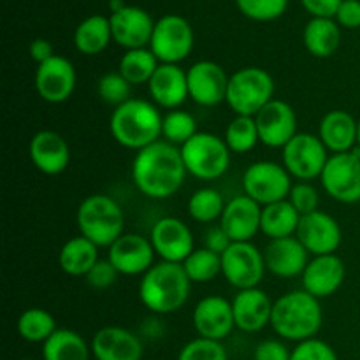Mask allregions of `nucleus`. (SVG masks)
Masks as SVG:
<instances>
[{"instance_id": "obj_1", "label": "nucleus", "mask_w": 360, "mask_h": 360, "mask_svg": "<svg viewBox=\"0 0 360 360\" xmlns=\"http://www.w3.org/2000/svg\"><path fill=\"white\" fill-rule=\"evenodd\" d=\"M181 150L167 141H157L136 155L132 179L151 199H167L181 188L186 176Z\"/></svg>"}, {"instance_id": "obj_2", "label": "nucleus", "mask_w": 360, "mask_h": 360, "mask_svg": "<svg viewBox=\"0 0 360 360\" xmlns=\"http://www.w3.org/2000/svg\"><path fill=\"white\" fill-rule=\"evenodd\" d=\"M323 313L315 295L294 290L281 295L273 306L271 326L278 336L290 341H308L320 330Z\"/></svg>"}, {"instance_id": "obj_3", "label": "nucleus", "mask_w": 360, "mask_h": 360, "mask_svg": "<svg viewBox=\"0 0 360 360\" xmlns=\"http://www.w3.org/2000/svg\"><path fill=\"white\" fill-rule=\"evenodd\" d=\"M190 278L183 264H155L143 276L139 285V297L148 309L155 313L178 311L190 295Z\"/></svg>"}, {"instance_id": "obj_4", "label": "nucleus", "mask_w": 360, "mask_h": 360, "mask_svg": "<svg viewBox=\"0 0 360 360\" xmlns=\"http://www.w3.org/2000/svg\"><path fill=\"white\" fill-rule=\"evenodd\" d=\"M162 122L164 118L151 102L130 98L112 111L111 134L122 146L141 151L157 143L162 136Z\"/></svg>"}, {"instance_id": "obj_5", "label": "nucleus", "mask_w": 360, "mask_h": 360, "mask_svg": "<svg viewBox=\"0 0 360 360\" xmlns=\"http://www.w3.org/2000/svg\"><path fill=\"white\" fill-rule=\"evenodd\" d=\"M77 227L83 238L94 245L112 246L123 236L125 217L116 200L108 195H90L79 204L77 210Z\"/></svg>"}, {"instance_id": "obj_6", "label": "nucleus", "mask_w": 360, "mask_h": 360, "mask_svg": "<svg viewBox=\"0 0 360 360\" xmlns=\"http://www.w3.org/2000/svg\"><path fill=\"white\" fill-rule=\"evenodd\" d=\"M274 81L260 67H245L231 76L227 104L238 116H255L273 101Z\"/></svg>"}, {"instance_id": "obj_7", "label": "nucleus", "mask_w": 360, "mask_h": 360, "mask_svg": "<svg viewBox=\"0 0 360 360\" xmlns=\"http://www.w3.org/2000/svg\"><path fill=\"white\" fill-rule=\"evenodd\" d=\"M186 171L199 179H217L231 164V150L221 137L210 132H197L181 146Z\"/></svg>"}, {"instance_id": "obj_8", "label": "nucleus", "mask_w": 360, "mask_h": 360, "mask_svg": "<svg viewBox=\"0 0 360 360\" xmlns=\"http://www.w3.org/2000/svg\"><path fill=\"white\" fill-rule=\"evenodd\" d=\"M245 195L262 206L287 200L290 195V172L276 162H255L243 176Z\"/></svg>"}, {"instance_id": "obj_9", "label": "nucleus", "mask_w": 360, "mask_h": 360, "mask_svg": "<svg viewBox=\"0 0 360 360\" xmlns=\"http://www.w3.org/2000/svg\"><path fill=\"white\" fill-rule=\"evenodd\" d=\"M193 30L188 21L178 14L162 16L155 23L150 49L162 63H176L192 53Z\"/></svg>"}, {"instance_id": "obj_10", "label": "nucleus", "mask_w": 360, "mask_h": 360, "mask_svg": "<svg viewBox=\"0 0 360 360\" xmlns=\"http://www.w3.org/2000/svg\"><path fill=\"white\" fill-rule=\"evenodd\" d=\"M322 185L333 199L343 204H355L360 200V148L348 153H336L329 157L323 169Z\"/></svg>"}, {"instance_id": "obj_11", "label": "nucleus", "mask_w": 360, "mask_h": 360, "mask_svg": "<svg viewBox=\"0 0 360 360\" xmlns=\"http://www.w3.org/2000/svg\"><path fill=\"white\" fill-rule=\"evenodd\" d=\"M266 269L264 253L250 241L232 243L221 255V273L225 280L238 290L257 288Z\"/></svg>"}, {"instance_id": "obj_12", "label": "nucleus", "mask_w": 360, "mask_h": 360, "mask_svg": "<svg viewBox=\"0 0 360 360\" xmlns=\"http://www.w3.org/2000/svg\"><path fill=\"white\" fill-rule=\"evenodd\" d=\"M327 162V148L319 136L297 134L283 148L285 169L302 181L320 178Z\"/></svg>"}, {"instance_id": "obj_13", "label": "nucleus", "mask_w": 360, "mask_h": 360, "mask_svg": "<svg viewBox=\"0 0 360 360\" xmlns=\"http://www.w3.org/2000/svg\"><path fill=\"white\" fill-rule=\"evenodd\" d=\"M188 77V94L199 105L213 108L227 101V90L231 77L218 63L202 60L186 70Z\"/></svg>"}, {"instance_id": "obj_14", "label": "nucleus", "mask_w": 360, "mask_h": 360, "mask_svg": "<svg viewBox=\"0 0 360 360\" xmlns=\"http://www.w3.org/2000/svg\"><path fill=\"white\" fill-rule=\"evenodd\" d=\"M260 143L269 148H285L297 136V118L290 104L273 101L255 115Z\"/></svg>"}, {"instance_id": "obj_15", "label": "nucleus", "mask_w": 360, "mask_h": 360, "mask_svg": "<svg viewBox=\"0 0 360 360\" xmlns=\"http://www.w3.org/2000/svg\"><path fill=\"white\" fill-rule=\"evenodd\" d=\"M295 238L315 257L330 255L341 245V227L330 214L322 211L301 217Z\"/></svg>"}, {"instance_id": "obj_16", "label": "nucleus", "mask_w": 360, "mask_h": 360, "mask_svg": "<svg viewBox=\"0 0 360 360\" xmlns=\"http://www.w3.org/2000/svg\"><path fill=\"white\" fill-rule=\"evenodd\" d=\"M76 88V70L63 56L55 55L41 63L35 72V90L42 101L49 104H62Z\"/></svg>"}, {"instance_id": "obj_17", "label": "nucleus", "mask_w": 360, "mask_h": 360, "mask_svg": "<svg viewBox=\"0 0 360 360\" xmlns=\"http://www.w3.org/2000/svg\"><path fill=\"white\" fill-rule=\"evenodd\" d=\"M150 241L155 253L165 262L183 264L193 252V236L188 225L172 217L160 218L153 225Z\"/></svg>"}, {"instance_id": "obj_18", "label": "nucleus", "mask_w": 360, "mask_h": 360, "mask_svg": "<svg viewBox=\"0 0 360 360\" xmlns=\"http://www.w3.org/2000/svg\"><path fill=\"white\" fill-rule=\"evenodd\" d=\"M155 248L151 241L139 234H123L118 241L109 246L108 260L120 274L136 276L146 274L153 264Z\"/></svg>"}, {"instance_id": "obj_19", "label": "nucleus", "mask_w": 360, "mask_h": 360, "mask_svg": "<svg viewBox=\"0 0 360 360\" xmlns=\"http://www.w3.org/2000/svg\"><path fill=\"white\" fill-rule=\"evenodd\" d=\"M112 41L129 49H139L150 44L153 37L155 21L150 14L141 7L127 6L118 13L111 14Z\"/></svg>"}, {"instance_id": "obj_20", "label": "nucleus", "mask_w": 360, "mask_h": 360, "mask_svg": "<svg viewBox=\"0 0 360 360\" xmlns=\"http://www.w3.org/2000/svg\"><path fill=\"white\" fill-rule=\"evenodd\" d=\"M262 207L248 195H238L225 204L220 227L231 238L232 243L252 241L260 231Z\"/></svg>"}, {"instance_id": "obj_21", "label": "nucleus", "mask_w": 360, "mask_h": 360, "mask_svg": "<svg viewBox=\"0 0 360 360\" xmlns=\"http://www.w3.org/2000/svg\"><path fill=\"white\" fill-rule=\"evenodd\" d=\"M234 309L227 299L211 295L204 297L193 311V327L204 340L221 341L234 329Z\"/></svg>"}, {"instance_id": "obj_22", "label": "nucleus", "mask_w": 360, "mask_h": 360, "mask_svg": "<svg viewBox=\"0 0 360 360\" xmlns=\"http://www.w3.org/2000/svg\"><path fill=\"white\" fill-rule=\"evenodd\" d=\"M309 252L297 238L271 239L264 250L266 267L280 278H295L308 267Z\"/></svg>"}, {"instance_id": "obj_23", "label": "nucleus", "mask_w": 360, "mask_h": 360, "mask_svg": "<svg viewBox=\"0 0 360 360\" xmlns=\"http://www.w3.org/2000/svg\"><path fill=\"white\" fill-rule=\"evenodd\" d=\"M345 264L338 255L315 257L302 273V287L316 299L336 294L345 281Z\"/></svg>"}, {"instance_id": "obj_24", "label": "nucleus", "mask_w": 360, "mask_h": 360, "mask_svg": "<svg viewBox=\"0 0 360 360\" xmlns=\"http://www.w3.org/2000/svg\"><path fill=\"white\" fill-rule=\"evenodd\" d=\"M148 88L155 104L165 109H178L190 97L188 77L176 63H160Z\"/></svg>"}, {"instance_id": "obj_25", "label": "nucleus", "mask_w": 360, "mask_h": 360, "mask_svg": "<svg viewBox=\"0 0 360 360\" xmlns=\"http://www.w3.org/2000/svg\"><path fill=\"white\" fill-rule=\"evenodd\" d=\"M91 354L97 360H141L143 343L123 327H104L91 340Z\"/></svg>"}, {"instance_id": "obj_26", "label": "nucleus", "mask_w": 360, "mask_h": 360, "mask_svg": "<svg viewBox=\"0 0 360 360\" xmlns=\"http://www.w3.org/2000/svg\"><path fill=\"white\" fill-rule=\"evenodd\" d=\"M28 153L35 167L48 176L62 174L70 162V150L65 139L53 130H41L35 134L28 146Z\"/></svg>"}, {"instance_id": "obj_27", "label": "nucleus", "mask_w": 360, "mask_h": 360, "mask_svg": "<svg viewBox=\"0 0 360 360\" xmlns=\"http://www.w3.org/2000/svg\"><path fill=\"white\" fill-rule=\"evenodd\" d=\"M273 306L269 295L260 288L239 290L232 301L236 327L245 333H259L267 323H271Z\"/></svg>"}, {"instance_id": "obj_28", "label": "nucleus", "mask_w": 360, "mask_h": 360, "mask_svg": "<svg viewBox=\"0 0 360 360\" xmlns=\"http://www.w3.org/2000/svg\"><path fill=\"white\" fill-rule=\"evenodd\" d=\"M359 122L347 111H329L320 122L319 137L327 150L336 153H348L357 144Z\"/></svg>"}, {"instance_id": "obj_29", "label": "nucleus", "mask_w": 360, "mask_h": 360, "mask_svg": "<svg viewBox=\"0 0 360 360\" xmlns=\"http://www.w3.org/2000/svg\"><path fill=\"white\" fill-rule=\"evenodd\" d=\"M304 46L316 58H329L338 51L341 42V30L333 18H313L304 28Z\"/></svg>"}, {"instance_id": "obj_30", "label": "nucleus", "mask_w": 360, "mask_h": 360, "mask_svg": "<svg viewBox=\"0 0 360 360\" xmlns=\"http://www.w3.org/2000/svg\"><path fill=\"white\" fill-rule=\"evenodd\" d=\"M60 267L69 276H86L91 267L98 262V246L94 245L90 239L72 238L60 250Z\"/></svg>"}, {"instance_id": "obj_31", "label": "nucleus", "mask_w": 360, "mask_h": 360, "mask_svg": "<svg viewBox=\"0 0 360 360\" xmlns=\"http://www.w3.org/2000/svg\"><path fill=\"white\" fill-rule=\"evenodd\" d=\"M299 221L301 214L292 206L290 200H280L262 207L260 231L271 239L292 238L297 232Z\"/></svg>"}, {"instance_id": "obj_32", "label": "nucleus", "mask_w": 360, "mask_h": 360, "mask_svg": "<svg viewBox=\"0 0 360 360\" xmlns=\"http://www.w3.org/2000/svg\"><path fill=\"white\" fill-rule=\"evenodd\" d=\"M111 39L112 32L109 18L95 14L77 25L76 34H74V44H76L77 51L91 56L104 51Z\"/></svg>"}, {"instance_id": "obj_33", "label": "nucleus", "mask_w": 360, "mask_h": 360, "mask_svg": "<svg viewBox=\"0 0 360 360\" xmlns=\"http://www.w3.org/2000/svg\"><path fill=\"white\" fill-rule=\"evenodd\" d=\"M91 347L70 329H56L42 347L44 360H90Z\"/></svg>"}, {"instance_id": "obj_34", "label": "nucleus", "mask_w": 360, "mask_h": 360, "mask_svg": "<svg viewBox=\"0 0 360 360\" xmlns=\"http://www.w3.org/2000/svg\"><path fill=\"white\" fill-rule=\"evenodd\" d=\"M158 69V58L151 49L139 48L129 49L120 60L118 72L129 81L130 84L150 83L155 70Z\"/></svg>"}, {"instance_id": "obj_35", "label": "nucleus", "mask_w": 360, "mask_h": 360, "mask_svg": "<svg viewBox=\"0 0 360 360\" xmlns=\"http://www.w3.org/2000/svg\"><path fill=\"white\" fill-rule=\"evenodd\" d=\"M56 330V320L41 308H30L21 313L18 333L28 343H46Z\"/></svg>"}, {"instance_id": "obj_36", "label": "nucleus", "mask_w": 360, "mask_h": 360, "mask_svg": "<svg viewBox=\"0 0 360 360\" xmlns=\"http://www.w3.org/2000/svg\"><path fill=\"white\" fill-rule=\"evenodd\" d=\"M259 141L255 116H236L225 130V143L234 153H248Z\"/></svg>"}, {"instance_id": "obj_37", "label": "nucleus", "mask_w": 360, "mask_h": 360, "mask_svg": "<svg viewBox=\"0 0 360 360\" xmlns=\"http://www.w3.org/2000/svg\"><path fill=\"white\" fill-rule=\"evenodd\" d=\"M225 210L224 197L214 188H200L190 197L188 213L190 217L200 224H211L217 218H221Z\"/></svg>"}, {"instance_id": "obj_38", "label": "nucleus", "mask_w": 360, "mask_h": 360, "mask_svg": "<svg viewBox=\"0 0 360 360\" xmlns=\"http://www.w3.org/2000/svg\"><path fill=\"white\" fill-rule=\"evenodd\" d=\"M190 281L207 283L221 273V255L207 248L193 250L192 255L183 262Z\"/></svg>"}, {"instance_id": "obj_39", "label": "nucleus", "mask_w": 360, "mask_h": 360, "mask_svg": "<svg viewBox=\"0 0 360 360\" xmlns=\"http://www.w3.org/2000/svg\"><path fill=\"white\" fill-rule=\"evenodd\" d=\"M197 134V123L195 118L192 115L185 111H174L169 112L167 116L162 122V136L167 139V143L171 144H185L192 139Z\"/></svg>"}, {"instance_id": "obj_40", "label": "nucleus", "mask_w": 360, "mask_h": 360, "mask_svg": "<svg viewBox=\"0 0 360 360\" xmlns=\"http://www.w3.org/2000/svg\"><path fill=\"white\" fill-rule=\"evenodd\" d=\"M130 86L132 84L125 79L120 72H108L101 77L98 81V97L109 105H115L120 108L122 104H125L127 101H130Z\"/></svg>"}, {"instance_id": "obj_41", "label": "nucleus", "mask_w": 360, "mask_h": 360, "mask_svg": "<svg viewBox=\"0 0 360 360\" xmlns=\"http://www.w3.org/2000/svg\"><path fill=\"white\" fill-rule=\"evenodd\" d=\"M236 4L250 20L273 21L287 11L288 0H236Z\"/></svg>"}, {"instance_id": "obj_42", "label": "nucleus", "mask_w": 360, "mask_h": 360, "mask_svg": "<svg viewBox=\"0 0 360 360\" xmlns=\"http://www.w3.org/2000/svg\"><path fill=\"white\" fill-rule=\"evenodd\" d=\"M178 360H229V359L221 341L197 338V340L190 341V343H186L185 347H183V350L179 352Z\"/></svg>"}, {"instance_id": "obj_43", "label": "nucleus", "mask_w": 360, "mask_h": 360, "mask_svg": "<svg viewBox=\"0 0 360 360\" xmlns=\"http://www.w3.org/2000/svg\"><path fill=\"white\" fill-rule=\"evenodd\" d=\"M290 360H338V355L326 341L311 338V340L302 341L295 347Z\"/></svg>"}, {"instance_id": "obj_44", "label": "nucleus", "mask_w": 360, "mask_h": 360, "mask_svg": "<svg viewBox=\"0 0 360 360\" xmlns=\"http://www.w3.org/2000/svg\"><path fill=\"white\" fill-rule=\"evenodd\" d=\"M288 200L301 217L313 213V211H319L316 210L319 207V192L309 183H297V185L292 186Z\"/></svg>"}, {"instance_id": "obj_45", "label": "nucleus", "mask_w": 360, "mask_h": 360, "mask_svg": "<svg viewBox=\"0 0 360 360\" xmlns=\"http://www.w3.org/2000/svg\"><path fill=\"white\" fill-rule=\"evenodd\" d=\"M118 271L115 269L109 260H98L94 267H91L90 273L86 274V281L90 287L97 288V290H104V288L111 287L116 281V276H118Z\"/></svg>"}, {"instance_id": "obj_46", "label": "nucleus", "mask_w": 360, "mask_h": 360, "mask_svg": "<svg viewBox=\"0 0 360 360\" xmlns=\"http://www.w3.org/2000/svg\"><path fill=\"white\" fill-rule=\"evenodd\" d=\"M290 352L283 343L274 340L262 341L259 347L255 348L253 360H290Z\"/></svg>"}, {"instance_id": "obj_47", "label": "nucleus", "mask_w": 360, "mask_h": 360, "mask_svg": "<svg viewBox=\"0 0 360 360\" xmlns=\"http://www.w3.org/2000/svg\"><path fill=\"white\" fill-rule=\"evenodd\" d=\"M336 20L345 28H360V0H343Z\"/></svg>"}, {"instance_id": "obj_48", "label": "nucleus", "mask_w": 360, "mask_h": 360, "mask_svg": "<svg viewBox=\"0 0 360 360\" xmlns=\"http://www.w3.org/2000/svg\"><path fill=\"white\" fill-rule=\"evenodd\" d=\"M304 9L313 18H336L343 0H301Z\"/></svg>"}, {"instance_id": "obj_49", "label": "nucleus", "mask_w": 360, "mask_h": 360, "mask_svg": "<svg viewBox=\"0 0 360 360\" xmlns=\"http://www.w3.org/2000/svg\"><path fill=\"white\" fill-rule=\"evenodd\" d=\"M232 245L231 238L225 234V231L221 227H213L211 231L206 232V239H204V248L211 250V252L218 253V255H224L229 250V246Z\"/></svg>"}, {"instance_id": "obj_50", "label": "nucleus", "mask_w": 360, "mask_h": 360, "mask_svg": "<svg viewBox=\"0 0 360 360\" xmlns=\"http://www.w3.org/2000/svg\"><path fill=\"white\" fill-rule=\"evenodd\" d=\"M28 51H30L32 60H35L39 65L44 62H48L49 58H53V56H55L53 44L49 41H46V39H35V41H32Z\"/></svg>"}, {"instance_id": "obj_51", "label": "nucleus", "mask_w": 360, "mask_h": 360, "mask_svg": "<svg viewBox=\"0 0 360 360\" xmlns=\"http://www.w3.org/2000/svg\"><path fill=\"white\" fill-rule=\"evenodd\" d=\"M109 7H111V14L118 13V11H122L123 7H127V4L123 2V0H111L109 2Z\"/></svg>"}, {"instance_id": "obj_52", "label": "nucleus", "mask_w": 360, "mask_h": 360, "mask_svg": "<svg viewBox=\"0 0 360 360\" xmlns=\"http://www.w3.org/2000/svg\"><path fill=\"white\" fill-rule=\"evenodd\" d=\"M357 146L360 148V120H359V132H357Z\"/></svg>"}]
</instances>
